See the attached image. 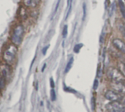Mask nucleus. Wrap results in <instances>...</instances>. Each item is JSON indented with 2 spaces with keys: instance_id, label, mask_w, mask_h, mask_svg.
I'll return each instance as SVG.
<instances>
[{
  "instance_id": "nucleus-7",
  "label": "nucleus",
  "mask_w": 125,
  "mask_h": 112,
  "mask_svg": "<svg viewBox=\"0 0 125 112\" xmlns=\"http://www.w3.org/2000/svg\"><path fill=\"white\" fill-rule=\"evenodd\" d=\"M18 17L21 21H26L29 18V10L22 5L18 10Z\"/></svg>"
},
{
  "instance_id": "nucleus-19",
  "label": "nucleus",
  "mask_w": 125,
  "mask_h": 112,
  "mask_svg": "<svg viewBox=\"0 0 125 112\" xmlns=\"http://www.w3.org/2000/svg\"><path fill=\"white\" fill-rule=\"evenodd\" d=\"M67 29H68V27L67 25H65L63 28V30H62V36L64 38H65L67 34Z\"/></svg>"
},
{
  "instance_id": "nucleus-17",
  "label": "nucleus",
  "mask_w": 125,
  "mask_h": 112,
  "mask_svg": "<svg viewBox=\"0 0 125 112\" xmlns=\"http://www.w3.org/2000/svg\"><path fill=\"white\" fill-rule=\"evenodd\" d=\"M51 99L52 101H55L56 99V92L53 90V88L51 90Z\"/></svg>"
},
{
  "instance_id": "nucleus-3",
  "label": "nucleus",
  "mask_w": 125,
  "mask_h": 112,
  "mask_svg": "<svg viewBox=\"0 0 125 112\" xmlns=\"http://www.w3.org/2000/svg\"><path fill=\"white\" fill-rule=\"evenodd\" d=\"M12 74V66L5 63V62H1L0 63V75L3 76L7 81H9Z\"/></svg>"
},
{
  "instance_id": "nucleus-24",
  "label": "nucleus",
  "mask_w": 125,
  "mask_h": 112,
  "mask_svg": "<svg viewBox=\"0 0 125 112\" xmlns=\"http://www.w3.org/2000/svg\"><path fill=\"white\" fill-rule=\"evenodd\" d=\"M98 87V81L97 80H95L94 81V90H96Z\"/></svg>"
},
{
  "instance_id": "nucleus-10",
  "label": "nucleus",
  "mask_w": 125,
  "mask_h": 112,
  "mask_svg": "<svg viewBox=\"0 0 125 112\" xmlns=\"http://www.w3.org/2000/svg\"><path fill=\"white\" fill-rule=\"evenodd\" d=\"M113 88L114 90L120 93H125V86L120 81H115V84L113 85Z\"/></svg>"
},
{
  "instance_id": "nucleus-21",
  "label": "nucleus",
  "mask_w": 125,
  "mask_h": 112,
  "mask_svg": "<svg viewBox=\"0 0 125 112\" xmlns=\"http://www.w3.org/2000/svg\"><path fill=\"white\" fill-rule=\"evenodd\" d=\"M60 1H61V0H58V1H57V3H56V4L55 9H54L53 13V17L55 15V14L56 13V12H57V10H58V8H59V4H60Z\"/></svg>"
},
{
  "instance_id": "nucleus-26",
  "label": "nucleus",
  "mask_w": 125,
  "mask_h": 112,
  "mask_svg": "<svg viewBox=\"0 0 125 112\" xmlns=\"http://www.w3.org/2000/svg\"><path fill=\"white\" fill-rule=\"evenodd\" d=\"M122 34H123V36L125 37V23L124 24V26H123V29H122Z\"/></svg>"
},
{
  "instance_id": "nucleus-12",
  "label": "nucleus",
  "mask_w": 125,
  "mask_h": 112,
  "mask_svg": "<svg viewBox=\"0 0 125 112\" xmlns=\"http://www.w3.org/2000/svg\"><path fill=\"white\" fill-rule=\"evenodd\" d=\"M119 1V8L120 10L122 12V16L124 17V18H125V3L123 2L122 0H118Z\"/></svg>"
},
{
  "instance_id": "nucleus-14",
  "label": "nucleus",
  "mask_w": 125,
  "mask_h": 112,
  "mask_svg": "<svg viewBox=\"0 0 125 112\" xmlns=\"http://www.w3.org/2000/svg\"><path fill=\"white\" fill-rule=\"evenodd\" d=\"M6 83H7V80L0 75V91L5 88Z\"/></svg>"
},
{
  "instance_id": "nucleus-23",
  "label": "nucleus",
  "mask_w": 125,
  "mask_h": 112,
  "mask_svg": "<svg viewBox=\"0 0 125 112\" xmlns=\"http://www.w3.org/2000/svg\"><path fill=\"white\" fill-rule=\"evenodd\" d=\"M50 84H51V88H53L55 87V84H54V81H53V79L52 78H50Z\"/></svg>"
},
{
  "instance_id": "nucleus-20",
  "label": "nucleus",
  "mask_w": 125,
  "mask_h": 112,
  "mask_svg": "<svg viewBox=\"0 0 125 112\" xmlns=\"http://www.w3.org/2000/svg\"><path fill=\"white\" fill-rule=\"evenodd\" d=\"M83 21L85 20L86 15V5L85 3L83 4Z\"/></svg>"
},
{
  "instance_id": "nucleus-25",
  "label": "nucleus",
  "mask_w": 125,
  "mask_h": 112,
  "mask_svg": "<svg viewBox=\"0 0 125 112\" xmlns=\"http://www.w3.org/2000/svg\"><path fill=\"white\" fill-rule=\"evenodd\" d=\"M121 69H122V72L125 75V65L124 64L122 65V66L121 67Z\"/></svg>"
},
{
  "instance_id": "nucleus-13",
  "label": "nucleus",
  "mask_w": 125,
  "mask_h": 112,
  "mask_svg": "<svg viewBox=\"0 0 125 112\" xmlns=\"http://www.w3.org/2000/svg\"><path fill=\"white\" fill-rule=\"evenodd\" d=\"M73 61H74V59H73V57H71V58H70V59L69 60V62H67V65H66V68H65V70H64L65 73H68V72L70 70V69H71V67H72V66H73Z\"/></svg>"
},
{
  "instance_id": "nucleus-18",
  "label": "nucleus",
  "mask_w": 125,
  "mask_h": 112,
  "mask_svg": "<svg viewBox=\"0 0 125 112\" xmlns=\"http://www.w3.org/2000/svg\"><path fill=\"white\" fill-rule=\"evenodd\" d=\"M114 9H115V4L114 3V4H112L111 5L110 8H109V10H108V12H109V15H110V16H111V15H113L114 11Z\"/></svg>"
},
{
  "instance_id": "nucleus-28",
  "label": "nucleus",
  "mask_w": 125,
  "mask_h": 112,
  "mask_svg": "<svg viewBox=\"0 0 125 112\" xmlns=\"http://www.w3.org/2000/svg\"><path fill=\"white\" fill-rule=\"evenodd\" d=\"M122 103H125V97L124 98H123V100H122Z\"/></svg>"
},
{
  "instance_id": "nucleus-11",
  "label": "nucleus",
  "mask_w": 125,
  "mask_h": 112,
  "mask_svg": "<svg viewBox=\"0 0 125 112\" xmlns=\"http://www.w3.org/2000/svg\"><path fill=\"white\" fill-rule=\"evenodd\" d=\"M39 15V12L37 9H32V10H29V17L36 19L37 18Z\"/></svg>"
},
{
  "instance_id": "nucleus-1",
  "label": "nucleus",
  "mask_w": 125,
  "mask_h": 112,
  "mask_svg": "<svg viewBox=\"0 0 125 112\" xmlns=\"http://www.w3.org/2000/svg\"><path fill=\"white\" fill-rule=\"evenodd\" d=\"M18 56V46L12 43H8L4 48L1 54L2 61L10 65H12L15 63Z\"/></svg>"
},
{
  "instance_id": "nucleus-15",
  "label": "nucleus",
  "mask_w": 125,
  "mask_h": 112,
  "mask_svg": "<svg viewBox=\"0 0 125 112\" xmlns=\"http://www.w3.org/2000/svg\"><path fill=\"white\" fill-rule=\"evenodd\" d=\"M72 4H73V0H67V16L66 19L69 17L71 10H72Z\"/></svg>"
},
{
  "instance_id": "nucleus-6",
  "label": "nucleus",
  "mask_w": 125,
  "mask_h": 112,
  "mask_svg": "<svg viewBox=\"0 0 125 112\" xmlns=\"http://www.w3.org/2000/svg\"><path fill=\"white\" fill-rule=\"evenodd\" d=\"M108 109L112 112H125V107L120 103L117 101H114L110 103L108 106Z\"/></svg>"
},
{
  "instance_id": "nucleus-4",
  "label": "nucleus",
  "mask_w": 125,
  "mask_h": 112,
  "mask_svg": "<svg viewBox=\"0 0 125 112\" xmlns=\"http://www.w3.org/2000/svg\"><path fill=\"white\" fill-rule=\"evenodd\" d=\"M108 75L111 77V78L116 82L117 81L121 82L124 79V76L122 75V73L116 68H111V70H109Z\"/></svg>"
},
{
  "instance_id": "nucleus-8",
  "label": "nucleus",
  "mask_w": 125,
  "mask_h": 112,
  "mask_svg": "<svg viewBox=\"0 0 125 112\" xmlns=\"http://www.w3.org/2000/svg\"><path fill=\"white\" fill-rule=\"evenodd\" d=\"M113 44L117 50L123 54H125V43L124 41H122L121 39L115 38L113 40Z\"/></svg>"
},
{
  "instance_id": "nucleus-5",
  "label": "nucleus",
  "mask_w": 125,
  "mask_h": 112,
  "mask_svg": "<svg viewBox=\"0 0 125 112\" xmlns=\"http://www.w3.org/2000/svg\"><path fill=\"white\" fill-rule=\"evenodd\" d=\"M22 4L29 10L37 9L41 4V0H22Z\"/></svg>"
},
{
  "instance_id": "nucleus-27",
  "label": "nucleus",
  "mask_w": 125,
  "mask_h": 112,
  "mask_svg": "<svg viewBox=\"0 0 125 112\" xmlns=\"http://www.w3.org/2000/svg\"><path fill=\"white\" fill-rule=\"evenodd\" d=\"M45 67H46V64H44V65H43V66H42V72H44V70H45Z\"/></svg>"
},
{
  "instance_id": "nucleus-16",
  "label": "nucleus",
  "mask_w": 125,
  "mask_h": 112,
  "mask_svg": "<svg viewBox=\"0 0 125 112\" xmlns=\"http://www.w3.org/2000/svg\"><path fill=\"white\" fill-rule=\"evenodd\" d=\"M83 47V44L82 43H79V44H77L75 45L74 47V52L75 53H78L81 50V48Z\"/></svg>"
},
{
  "instance_id": "nucleus-9",
  "label": "nucleus",
  "mask_w": 125,
  "mask_h": 112,
  "mask_svg": "<svg viewBox=\"0 0 125 112\" xmlns=\"http://www.w3.org/2000/svg\"><path fill=\"white\" fill-rule=\"evenodd\" d=\"M105 98L111 101H117L119 99V95L114 91H108L105 94Z\"/></svg>"
},
{
  "instance_id": "nucleus-2",
  "label": "nucleus",
  "mask_w": 125,
  "mask_h": 112,
  "mask_svg": "<svg viewBox=\"0 0 125 112\" xmlns=\"http://www.w3.org/2000/svg\"><path fill=\"white\" fill-rule=\"evenodd\" d=\"M25 34V27L23 23H18L14 25L10 32V42L14 45H20L23 40Z\"/></svg>"
},
{
  "instance_id": "nucleus-22",
  "label": "nucleus",
  "mask_w": 125,
  "mask_h": 112,
  "mask_svg": "<svg viewBox=\"0 0 125 112\" xmlns=\"http://www.w3.org/2000/svg\"><path fill=\"white\" fill-rule=\"evenodd\" d=\"M49 45H48L47 46H45L43 48H42V54L43 55H45L46 54V52H47V51H48V48H49Z\"/></svg>"
}]
</instances>
